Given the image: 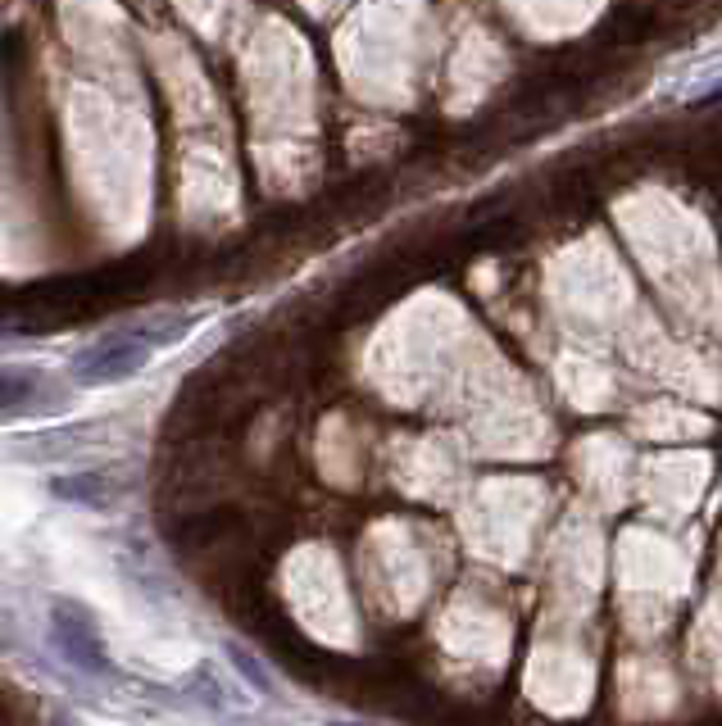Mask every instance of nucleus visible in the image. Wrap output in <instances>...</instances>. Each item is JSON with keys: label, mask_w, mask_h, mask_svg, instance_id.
<instances>
[{"label": "nucleus", "mask_w": 722, "mask_h": 726, "mask_svg": "<svg viewBox=\"0 0 722 726\" xmlns=\"http://www.w3.org/2000/svg\"><path fill=\"white\" fill-rule=\"evenodd\" d=\"M146 359H150V345L141 336H105V341H96L91 350H82L73 359V377L82 386H109V382L132 377L137 368H146Z\"/></svg>", "instance_id": "nucleus-1"}, {"label": "nucleus", "mask_w": 722, "mask_h": 726, "mask_svg": "<svg viewBox=\"0 0 722 726\" xmlns=\"http://www.w3.org/2000/svg\"><path fill=\"white\" fill-rule=\"evenodd\" d=\"M37 382L28 373H10V368H0V409H14V404L32 400Z\"/></svg>", "instance_id": "nucleus-3"}, {"label": "nucleus", "mask_w": 722, "mask_h": 726, "mask_svg": "<svg viewBox=\"0 0 722 726\" xmlns=\"http://www.w3.org/2000/svg\"><path fill=\"white\" fill-rule=\"evenodd\" d=\"M55 640H60V649L73 658V663H82V668H105V654H100V645H96L87 622H73V618H64V613H55Z\"/></svg>", "instance_id": "nucleus-2"}]
</instances>
